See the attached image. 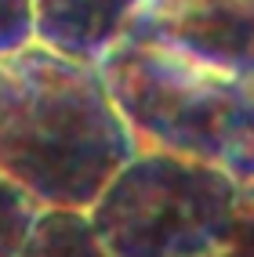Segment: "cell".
<instances>
[{
	"instance_id": "52a82bcc",
	"label": "cell",
	"mask_w": 254,
	"mask_h": 257,
	"mask_svg": "<svg viewBox=\"0 0 254 257\" xmlns=\"http://www.w3.org/2000/svg\"><path fill=\"white\" fill-rule=\"evenodd\" d=\"M222 167L236 181L254 178V65L232 73V109L225 123Z\"/></svg>"
},
{
	"instance_id": "ba28073f",
	"label": "cell",
	"mask_w": 254,
	"mask_h": 257,
	"mask_svg": "<svg viewBox=\"0 0 254 257\" xmlns=\"http://www.w3.org/2000/svg\"><path fill=\"white\" fill-rule=\"evenodd\" d=\"M37 207H40V199H33L19 181L0 174V257H19Z\"/></svg>"
},
{
	"instance_id": "6da1fadb",
	"label": "cell",
	"mask_w": 254,
	"mask_h": 257,
	"mask_svg": "<svg viewBox=\"0 0 254 257\" xmlns=\"http://www.w3.org/2000/svg\"><path fill=\"white\" fill-rule=\"evenodd\" d=\"M131 149L98 65L37 40L0 55V174L33 199L91 207Z\"/></svg>"
},
{
	"instance_id": "5b68a950",
	"label": "cell",
	"mask_w": 254,
	"mask_h": 257,
	"mask_svg": "<svg viewBox=\"0 0 254 257\" xmlns=\"http://www.w3.org/2000/svg\"><path fill=\"white\" fill-rule=\"evenodd\" d=\"M33 40L76 62H98L124 37L138 0H29Z\"/></svg>"
},
{
	"instance_id": "30bf717a",
	"label": "cell",
	"mask_w": 254,
	"mask_h": 257,
	"mask_svg": "<svg viewBox=\"0 0 254 257\" xmlns=\"http://www.w3.org/2000/svg\"><path fill=\"white\" fill-rule=\"evenodd\" d=\"M33 40V4L0 0V55H11Z\"/></svg>"
},
{
	"instance_id": "9c48e42d",
	"label": "cell",
	"mask_w": 254,
	"mask_h": 257,
	"mask_svg": "<svg viewBox=\"0 0 254 257\" xmlns=\"http://www.w3.org/2000/svg\"><path fill=\"white\" fill-rule=\"evenodd\" d=\"M225 253H243V257L254 253V178H240L232 185L229 221L214 257H225Z\"/></svg>"
},
{
	"instance_id": "277c9868",
	"label": "cell",
	"mask_w": 254,
	"mask_h": 257,
	"mask_svg": "<svg viewBox=\"0 0 254 257\" xmlns=\"http://www.w3.org/2000/svg\"><path fill=\"white\" fill-rule=\"evenodd\" d=\"M124 37L156 40L211 69L254 65V0H138Z\"/></svg>"
},
{
	"instance_id": "8992f818",
	"label": "cell",
	"mask_w": 254,
	"mask_h": 257,
	"mask_svg": "<svg viewBox=\"0 0 254 257\" xmlns=\"http://www.w3.org/2000/svg\"><path fill=\"white\" fill-rule=\"evenodd\" d=\"M19 253L22 257H106V246L95 232L88 207L40 203L26 228Z\"/></svg>"
},
{
	"instance_id": "7a4b0ae2",
	"label": "cell",
	"mask_w": 254,
	"mask_h": 257,
	"mask_svg": "<svg viewBox=\"0 0 254 257\" xmlns=\"http://www.w3.org/2000/svg\"><path fill=\"white\" fill-rule=\"evenodd\" d=\"M236 178L222 163L131 149L91 199L106 257H214Z\"/></svg>"
},
{
	"instance_id": "3957f363",
	"label": "cell",
	"mask_w": 254,
	"mask_h": 257,
	"mask_svg": "<svg viewBox=\"0 0 254 257\" xmlns=\"http://www.w3.org/2000/svg\"><path fill=\"white\" fill-rule=\"evenodd\" d=\"M95 65L134 149L222 163L232 73L142 37H120Z\"/></svg>"
}]
</instances>
